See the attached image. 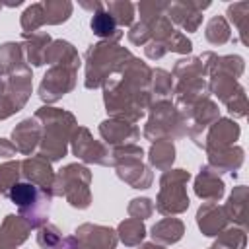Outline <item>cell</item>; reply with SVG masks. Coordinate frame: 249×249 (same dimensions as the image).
Returning <instances> with one entry per match:
<instances>
[{"instance_id": "6da1fadb", "label": "cell", "mask_w": 249, "mask_h": 249, "mask_svg": "<svg viewBox=\"0 0 249 249\" xmlns=\"http://www.w3.org/2000/svg\"><path fill=\"white\" fill-rule=\"evenodd\" d=\"M35 187L33 185H27V183H21V185H14L12 191H10V198L19 204V206H25V204H33L35 200Z\"/></svg>"}, {"instance_id": "7a4b0ae2", "label": "cell", "mask_w": 249, "mask_h": 249, "mask_svg": "<svg viewBox=\"0 0 249 249\" xmlns=\"http://www.w3.org/2000/svg\"><path fill=\"white\" fill-rule=\"evenodd\" d=\"M91 29L97 33V35H109L113 29H115V21L111 18V14H105V12H97L91 19Z\"/></svg>"}]
</instances>
